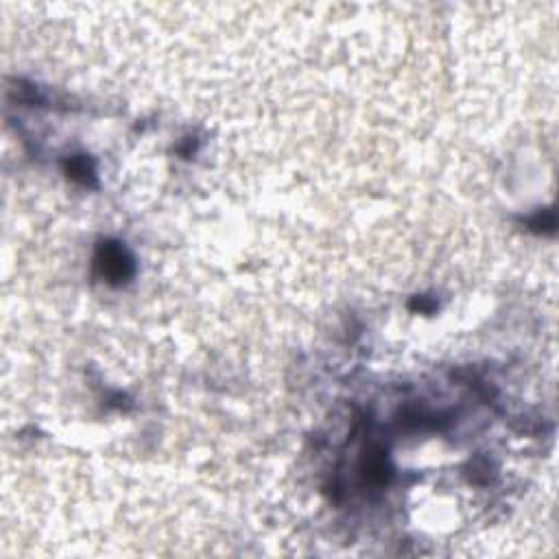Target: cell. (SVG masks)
Returning <instances> with one entry per match:
<instances>
[{"label": "cell", "instance_id": "1", "mask_svg": "<svg viewBox=\"0 0 559 559\" xmlns=\"http://www.w3.org/2000/svg\"><path fill=\"white\" fill-rule=\"evenodd\" d=\"M94 267L107 284L118 286L125 284L134 275V258L120 243L103 241L96 247Z\"/></svg>", "mask_w": 559, "mask_h": 559}, {"label": "cell", "instance_id": "4", "mask_svg": "<svg viewBox=\"0 0 559 559\" xmlns=\"http://www.w3.org/2000/svg\"><path fill=\"white\" fill-rule=\"evenodd\" d=\"M529 226L533 228L535 232H553L555 230V212L553 210H544V212L535 214L533 219L529 221Z\"/></svg>", "mask_w": 559, "mask_h": 559}, {"label": "cell", "instance_id": "2", "mask_svg": "<svg viewBox=\"0 0 559 559\" xmlns=\"http://www.w3.org/2000/svg\"><path fill=\"white\" fill-rule=\"evenodd\" d=\"M363 470H365V479L374 485H385L389 481V474H391V470L387 466V457L381 450H376V452L365 457V466H363Z\"/></svg>", "mask_w": 559, "mask_h": 559}, {"label": "cell", "instance_id": "3", "mask_svg": "<svg viewBox=\"0 0 559 559\" xmlns=\"http://www.w3.org/2000/svg\"><path fill=\"white\" fill-rule=\"evenodd\" d=\"M66 173L70 179L79 181V184H90L92 177H94V171H92V164L83 158V156H77V158H70L66 162Z\"/></svg>", "mask_w": 559, "mask_h": 559}, {"label": "cell", "instance_id": "5", "mask_svg": "<svg viewBox=\"0 0 559 559\" xmlns=\"http://www.w3.org/2000/svg\"><path fill=\"white\" fill-rule=\"evenodd\" d=\"M413 306H417V309H419V311H424V313L432 309V304H428V302H426V297H417Z\"/></svg>", "mask_w": 559, "mask_h": 559}]
</instances>
